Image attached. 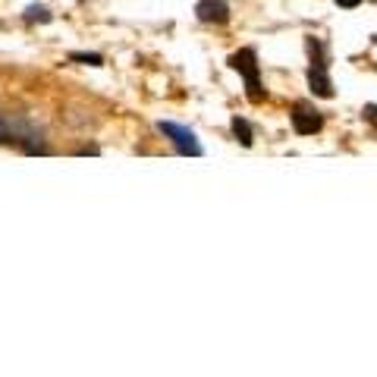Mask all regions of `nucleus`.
Returning a JSON list of instances; mask_svg holds the SVG:
<instances>
[{
    "label": "nucleus",
    "mask_w": 377,
    "mask_h": 377,
    "mask_svg": "<svg viewBox=\"0 0 377 377\" xmlns=\"http://www.w3.org/2000/svg\"><path fill=\"white\" fill-rule=\"evenodd\" d=\"M229 67L236 69V73L245 76V89H249V98L255 104L264 98V89H261L258 82V54L251 51V47H242V51H236L233 57H229Z\"/></svg>",
    "instance_id": "f257e3e1"
},
{
    "label": "nucleus",
    "mask_w": 377,
    "mask_h": 377,
    "mask_svg": "<svg viewBox=\"0 0 377 377\" xmlns=\"http://www.w3.org/2000/svg\"><path fill=\"white\" fill-rule=\"evenodd\" d=\"M157 129H161V135H167V139L173 141V148H176L179 155H185V157H201V155H205L198 135H195L189 126L170 123V119H161V123H157Z\"/></svg>",
    "instance_id": "f03ea898"
},
{
    "label": "nucleus",
    "mask_w": 377,
    "mask_h": 377,
    "mask_svg": "<svg viewBox=\"0 0 377 377\" xmlns=\"http://www.w3.org/2000/svg\"><path fill=\"white\" fill-rule=\"evenodd\" d=\"M293 126H296L299 135H315L324 129V117H321V111L308 107V104H296L293 107Z\"/></svg>",
    "instance_id": "7ed1b4c3"
},
{
    "label": "nucleus",
    "mask_w": 377,
    "mask_h": 377,
    "mask_svg": "<svg viewBox=\"0 0 377 377\" xmlns=\"http://www.w3.org/2000/svg\"><path fill=\"white\" fill-rule=\"evenodd\" d=\"M195 16H198L201 23L223 25V23H229V3H227V0H198Z\"/></svg>",
    "instance_id": "20e7f679"
},
{
    "label": "nucleus",
    "mask_w": 377,
    "mask_h": 377,
    "mask_svg": "<svg viewBox=\"0 0 377 377\" xmlns=\"http://www.w3.org/2000/svg\"><path fill=\"white\" fill-rule=\"evenodd\" d=\"M308 85H311V91H315L318 98H333V82H330V76H327L324 63H311Z\"/></svg>",
    "instance_id": "39448f33"
},
{
    "label": "nucleus",
    "mask_w": 377,
    "mask_h": 377,
    "mask_svg": "<svg viewBox=\"0 0 377 377\" xmlns=\"http://www.w3.org/2000/svg\"><path fill=\"white\" fill-rule=\"evenodd\" d=\"M23 19L29 25H35V23L45 25V23H51L54 16H51V10H47L45 3H29V7H25V13H23Z\"/></svg>",
    "instance_id": "423d86ee"
},
{
    "label": "nucleus",
    "mask_w": 377,
    "mask_h": 377,
    "mask_svg": "<svg viewBox=\"0 0 377 377\" xmlns=\"http://www.w3.org/2000/svg\"><path fill=\"white\" fill-rule=\"evenodd\" d=\"M233 135H236L239 141H242L245 148H251V126H249V119H242V117H233Z\"/></svg>",
    "instance_id": "0eeeda50"
},
{
    "label": "nucleus",
    "mask_w": 377,
    "mask_h": 377,
    "mask_svg": "<svg viewBox=\"0 0 377 377\" xmlns=\"http://www.w3.org/2000/svg\"><path fill=\"white\" fill-rule=\"evenodd\" d=\"M69 60H76V63H89V67H101L104 63L101 54H79V51L69 54Z\"/></svg>",
    "instance_id": "6e6552de"
},
{
    "label": "nucleus",
    "mask_w": 377,
    "mask_h": 377,
    "mask_svg": "<svg viewBox=\"0 0 377 377\" xmlns=\"http://www.w3.org/2000/svg\"><path fill=\"white\" fill-rule=\"evenodd\" d=\"M362 3V0H336V7H343V10H355Z\"/></svg>",
    "instance_id": "1a4fd4ad"
}]
</instances>
